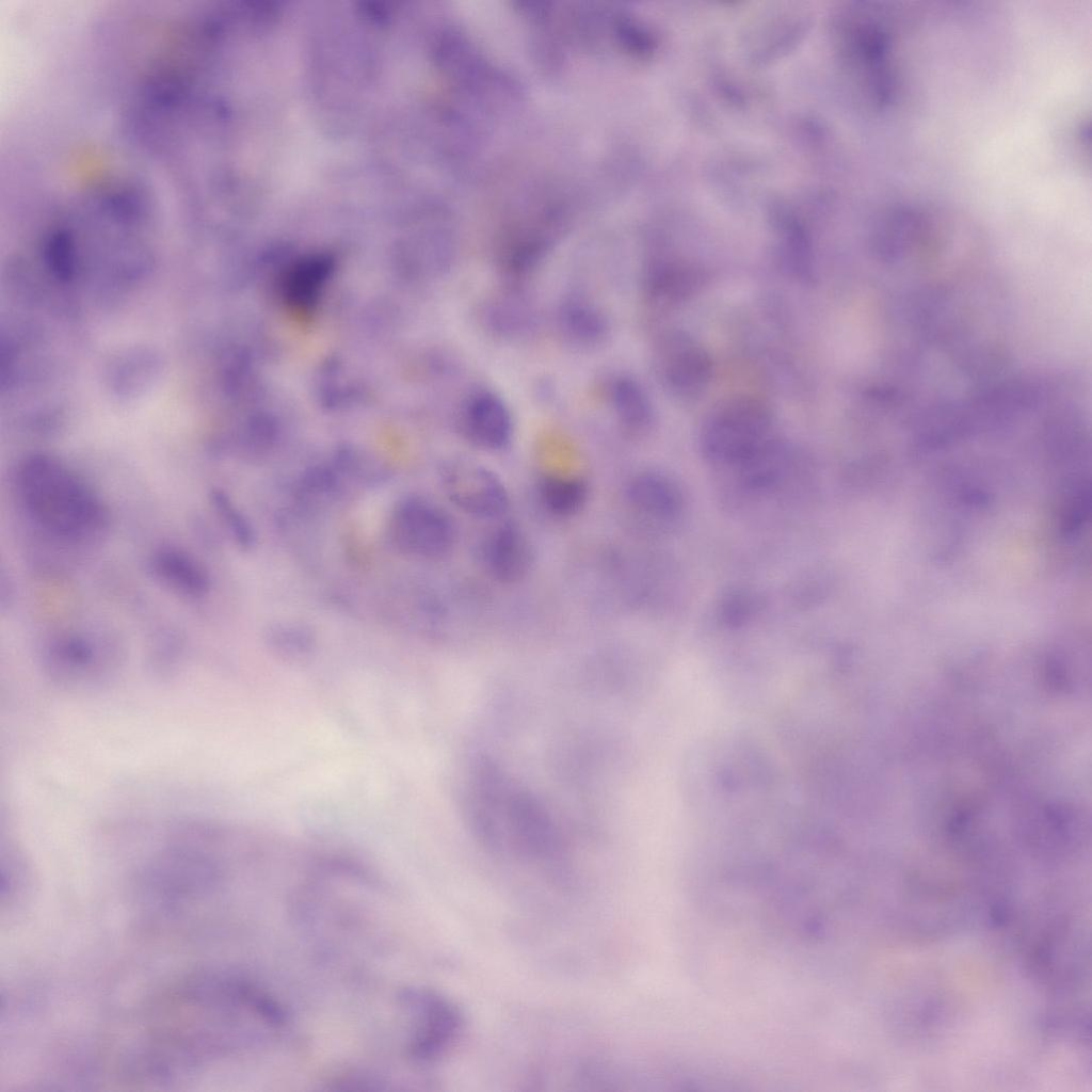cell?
Returning <instances> with one entry per match:
<instances>
[{"instance_id":"6da1fadb","label":"cell","mask_w":1092,"mask_h":1092,"mask_svg":"<svg viewBox=\"0 0 1092 1092\" xmlns=\"http://www.w3.org/2000/svg\"><path fill=\"white\" fill-rule=\"evenodd\" d=\"M14 485L28 517L58 540L90 541L108 527L109 512L99 495L54 456L25 457L15 470Z\"/></svg>"},{"instance_id":"7a4b0ae2","label":"cell","mask_w":1092,"mask_h":1092,"mask_svg":"<svg viewBox=\"0 0 1092 1092\" xmlns=\"http://www.w3.org/2000/svg\"><path fill=\"white\" fill-rule=\"evenodd\" d=\"M897 34L890 13L870 4L849 9L840 19L845 68L863 100L874 110L888 108L898 93Z\"/></svg>"},{"instance_id":"3957f363","label":"cell","mask_w":1092,"mask_h":1092,"mask_svg":"<svg viewBox=\"0 0 1092 1092\" xmlns=\"http://www.w3.org/2000/svg\"><path fill=\"white\" fill-rule=\"evenodd\" d=\"M41 660L51 684L74 693L108 687L118 670L115 649L83 633H67L52 639L45 646Z\"/></svg>"},{"instance_id":"277c9868","label":"cell","mask_w":1092,"mask_h":1092,"mask_svg":"<svg viewBox=\"0 0 1092 1092\" xmlns=\"http://www.w3.org/2000/svg\"><path fill=\"white\" fill-rule=\"evenodd\" d=\"M770 408L753 397H736L713 408L703 429L705 449L718 457L754 456L769 443Z\"/></svg>"},{"instance_id":"5b68a950","label":"cell","mask_w":1092,"mask_h":1092,"mask_svg":"<svg viewBox=\"0 0 1092 1092\" xmlns=\"http://www.w3.org/2000/svg\"><path fill=\"white\" fill-rule=\"evenodd\" d=\"M410 1011V1053L419 1061L440 1057L457 1039L462 1016L447 998L428 990H411L402 997Z\"/></svg>"},{"instance_id":"8992f818","label":"cell","mask_w":1092,"mask_h":1092,"mask_svg":"<svg viewBox=\"0 0 1092 1092\" xmlns=\"http://www.w3.org/2000/svg\"><path fill=\"white\" fill-rule=\"evenodd\" d=\"M655 365L663 387L684 399L702 394L712 375V360L707 350L681 331L670 332L661 339Z\"/></svg>"},{"instance_id":"52a82bcc","label":"cell","mask_w":1092,"mask_h":1092,"mask_svg":"<svg viewBox=\"0 0 1092 1092\" xmlns=\"http://www.w3.org/2000/svg\"><path fill=\"white\" fill-rule=\"evenodd\" d=\"M390 529L399 547L429 558L448 553L456 539L450 516L436 504L420 499H412L399 507Z\"/></svg>"},{"instance_id":"ba28073f","label":"cell","mask_w":1092,"mask_h":1092,"mask_svg":"<svg viewBox=\"0 0 1092 1092\" xmlns=\"http://www.w3.org/2000/svg\"><path fill=\"white\" fill-rule=\"evenodd\" d=\"M444 481L451 501L472 517L498 519L509 509L510 497L504 482L480 463L453 464L446 469Z\"/></svg>"},{"instance_id":"9c48e42d","label":"cell","mask_w":1092,"mask_h":1092,"mask_svg":"<svg viewBox=\"0 0 1092 1092\" xmlns=\"http://www.w3.org/2000/svg\"><path fill=\"white\" fill-rule=\"evenodd\" d=\"M480 559L494 580L513 584L524 580L534 564V548L527 532L516 523L494 527L481 542Z\"/></svg>"},{"instance_id":"30bf717a","label":"cell","mask_w":1092,"mask_h":1092,"mask_svg":"<svg viewBox=\"0 0 1092 1092\" xmlns=\"http://www.w3.org/2000/svg\"><path fill=\"white\" fill-rule=\"evenodd\" d=\"M461 427L475 446L489 451L508 448L514 434V422L504 401L489 390H477L464 403Z\"/></svg>"},{"instance_id":"8fae6325","label":"cell","mask_w":1092,"mask_h":1092,"mask_svg":"<svg viewBox=\"0 0 1092 1092\" xmlns=\"http://www.w3.org/2000/svg\"><path fill=\"white\" fill-rule=\"evenodd\" d=\"M557 327L563 340L582 350L603 346L610 336L611 325L605 311L582 293H571L557 310Z\"/></svg>"},{"instance_id":"7c38bea8","label":"cell","mask_w":1092,"mask_h":1092,"mask_svg":"<svg viewBox=\"0 0 1092 1092\" xmlns=\"http://www.w3.org/2000/svg\"><path fill=\"white\" fill-rule=\"evenodd\" d=\"M150 572L163 584L190 598H200L210 588V579L203 565L187 551L162 546L149 559Z\"/></svg>"},{"instance_id":"4fadbf2b","label":"cell","mask_w":1092,"mask_h":1092,"mask_svg":"<svg viewBox=\"0 0 1092 1092\" xmlns=\"http://www.w3.org/2000/svg\"><path fill=\"white\" fill-rule=\"evenodd\" d=\"M702 279L701 270L694 264L658 258L651 261L645 269L644 289L651 301L673 304L693 294L701 286Z\"/></svg>"},{"instance_id":"5bb4252c","label":"cell","mask_w":1092,"mask_h":1092,"mask_svg":"<svg viewBox=\"0 0 1092 1092\" xmlns=\"http://www.w3.org/2000/svg\"><path fill=\"white\" fill-rule=\"evenodd\" d=\"M608 400L615 420L626 433L639 435L651 428L653 406L637 380L628 375L613 378L608 387Z\"/></svg>"},{"instance_id":"9a60e30c","label":"cell","mask_w":1092,"mask_h":1092,"mask_svg":"<svg viewBox=\"0 0 1092 1092\" xmlns=\"http://www.w3.org/2000/svg\"><path fill=\"white\" fill-rule=\"evenodd\" d=\"M777 254L782 268L790 276L803 284L814 282L812 243L804 227L793 218L785 216L778 221Z\"/></svg>"},{"instance_id":"2e32d148","label":"cell","mask_w":1092,"mask_h":1092,"mask_svg":"<svg viewBox=\"0 0 1092 1092\" xmlns=\"http://www.w3.org/2000/svg\"><path fill=\"white\" fill-rule=\"evenodd\" d=\"M537 498L542 508L558 518H569L585 507L590 489L581 477L544 475L537 482Z\"/></svg>"},{"instance_id":"e0dca14e","label":"cell","mask_w":1092,"mask_h":1092,"mask_svg":"<svg viewBox=\"0 0 1092 1092\" xmlns=\"http://www.w3.org/2000/svg\"><path fill=\"white\" fill-rule=\"evenodd\" d=\"M484 322L494 334L514 337L530 327L532 315L518 293H507L488 303L484 310Z\"/></svg>"},{"instance_id":"ac0fdd59","label":"cell","mask_w":1092,"mask_h":1092,"mask_svg":"<svg viewBox=\"0 0 1092 1092\" xmlns=\"http://www.w3.org/2000/svg\"><path fill=\"white\" fill-rule=\"evenodd\" d=\"M625 495L638 512L661 515L671 508V489L662 477L652 472L633 476L627 483Z\"/></svg>"},{"instance_id":"d6986e66","label":"cell","mask_w":1092,"mask_h":1092,"mask_svg":"<svg viewBox=\"0 0 1092 1092\" xmlns=\"http://www.w3.org/2000/svg\"><path fill=\"white\" fill-rule=\"evenodd\" d=\"M328 268L327 260L321 258H310L299 263L287 279V294L291 303L300 307L312 304Z\"/></svg>"},{"instance_id":"ffe728a7","label":"cell","mask_w":1092,"mask_h":1092,"mask_svg":"<svg viewBox=\"0 0 1092 1092\" xmlns=\"http://www.w3.org/2000/svg\"><path fill=\"white\" fill-rule=\"evenodd\" d=\"M210 497L214 509L224 520L227 528L231 531L237 542L243 546L248 545L252 539L251 529L244 517L232 504L226 494L214 489L211 492Z\"/></svg>"}]
</instances>
